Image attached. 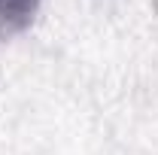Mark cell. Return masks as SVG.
<instances>
[{
    "label": "cell",
    "mask_w": 158,
    "mask_h": 155,
    "mask_svg": "<svg viewBox=\"0 0 158 155\" xmlns=\"http://www.w3.org/2000/svg\"><path fill=\"white\" fill-rule=\"evenodd\" d=\"M43 0H0V40H9L27 31L37 19Z\"/></svg>",
    "instance_id": "obj_1"
}]
</instances>
